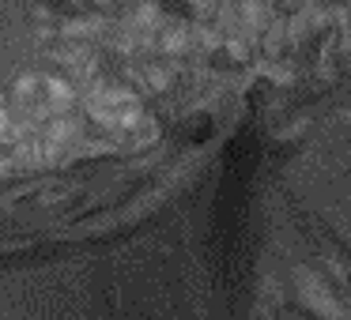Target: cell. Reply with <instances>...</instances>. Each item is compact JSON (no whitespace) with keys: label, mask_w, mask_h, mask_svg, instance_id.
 <instances>
[{"label":"cell","mask_w":351,"mask_h":320,"mask_svg":"<svg viewBox=\"0 0 351 320\" xmlns=\"http://www.w3.org/2000/svg\"><path fill=\"white\" fill-rule=\"evenodd\" d=\"M155 46H159L162 53H185V49H189V34H185L182 27H159Z\"/></svg>","instance_id":"1"},{"label":"cell","mask_w":351,"mask_h":320,"mask_svg":"<svg viewBox=\"0 0 351 320\" xmlns=\"http://www.w3.org/2000/svg\"><path fill=\"white\" fill-rule=\"evenodd\" d=\"M227 49H230V57H238V61L245 57V42H238V38H227Z\"/></svg>","instance_id":"3"},{"label":"cell","mask_w":351,"mask_h":320,"mask_svg":"<svg viewBox=\"0 0 351 320\" xmlns=\"http://www.w3.org/2000/svg\"><path fill=\"white\" fill-rule=\"evenodd\" d=\"M343 117H348V124H351V106H348V114H343Z\"/></svg>","instance_id":"4"},{"label":"cell","mask_w":351,"mask_h":320,"mask_svg":"<svg viewBox=\"0 0 351 320\" xmlns=\"http://www.w3.org/2000/svg\"><path fill=\"white\" fill-rule=\"evenodd\" d=\"M136 76L144 79L152 91H167V87H170V68H159V64H144Z\"/></svg>","instance_id":"2"}]
</instances>
